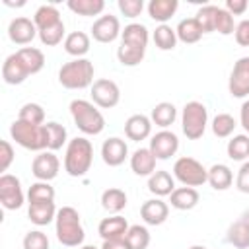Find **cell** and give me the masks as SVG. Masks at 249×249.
<instances>
[{
  "mask_svg": "<svg viewBox=\"0 0 249 249\" xmlns=\"http://www.w3.org/2000/svg\"><path fill=\"white\" fill-rule=\"evenodd\" d=\"M101 249H130V245L126 243L124 237L123 239H107V241H103Z\"/></svg>",
  "mask_w": 249,
  "mask_h": 249,
  "instance_id": "f5cc1de1",
  "label": "cell"
},
{
  "mask_svg": "<svg viewBox=\"0 0 249 249\" xmlns=\"http://www.w3.org/2000/svg\"><path fill=\"white\" fill-rule=\"evenodd\" d=\"M54 231H56V239L66 247H82L86 239L80 212L74 206L58 208L54 218Z\"/></svg>",
  "mask_w": 249,
  "mask_h": 249,
  "instance_id": "6da1fadb",
  "label": "cell"
},
{
  "mask_svg": "<svg viewBox=\"0 0 249 249\" xmlns=\"http://www.w3.org/2000/svg\"><path fill=\"white\" fill-rule=\"evenodd\" d=\"M45 128H47V150H51V152L60 150L66 144V138H68V132H66L64 124H60L56 121H51V123H45Z\"/></svg>",
  "mask_w": 249,
  "mask_h": 249,
  "instance_id": "d590c367",
  "label": "cell"
},
{
  "mask_svg": "<svg viewBox=\"0 0 249 249\" xmlns=\"http://www.w3.org/2000/svg\"><path fill=\"white\" fill-rule=\"evenodd\" d=\"M175 31H177V39L183 41V43H187V45H193V43L200 41V37L204 35L202 29H200V25H198V21H196L195 18H185V19H181V21L177 23Z\"/></svg>",
  "mask_w": 249,
  "mask_h": 249,
  "instance_id": "4dcf8cb0",
  "label": "cell"
},
{
  "mask_svg": "<svg viewBox=\"0 0 249 249\" xmlns=\"http://www.w3.org/2000/svg\"><path fill=\"white\" fill-rule=\"evenodd\" d=\"M247 158H249V154H247Z\"/></svg>",
  "mask_w": 249,
  "mask_h": 249,
  "instance_id": "91938a15",
  "label": "cell"
},
{
  "mask_svg": "<svg viewBox=\"0 0 249 249\" xmlns=\"http://www.w3.org/2000/svg\"><path fill=\"white\" fill-rule=\"evenodd\" d=\"M60 169V160L54 156V152H39V156L33 158L31 161V173L37 177V181H51L58 175Z\"/></svg>",
  "mask_w": 249,
  "mask_h": 249,
  "instance_id": "7c38bea8",
  "label": "cell"
},
{
  "mask_svg": "<svg viewBox=\"0 0 249 249\" xmlns=\"http://www.w3.org/2000/svg\"><path fill=\"white\" fill-rule=\"evenodd\" d=\"M10 136L25 150L43 152L47 148V128L45 124H31L25 121L16 119L10 126Z\"/></svg>",
  "mask_w": 249,
  "mask_h": 249,
  "instance_id": "5b68a950",
  "label": "cell"
},
{
  "mask_svg": "<svg viewBox=\"0 0 249 249\" xmlns=\"http://www.w3.org/2000/svg\"><path fill=\"white\" fill-rule=\"evenodd\" d=\"M233 35H235L237 45H241V47H249V19L239 21V23L235 25Z\"/></svg>",
  "mask_w": 249,
  "mask_h": 249,
  "instance_id": "f907efd6",
  "label": "cell"
},
{
  "mask_svg": "<svg viewBox=\"0 0 249 249\" xmlns=\"http://www.w3.org/2000/svg\"><path fill=\"white\" fill-rule=\"evenodd\" d=\"M152 39H154V45L160 49V51H173L175 45H177V31L167 25V23H161L154 29L152 33Z\"/></svg>",
  "mask_w": 249,
  "mask_h": 249,
  "instance_id": "d6a6232c",
  "label": "cell"
},
{
  "mask_svg": "<svg viewBox=\"0 0 249 249\" xmlns=\"http://www.w3.org/2000/svg\"><path fill=\"white\" fill-rule=\"evenodd\" d=\"M148 148L152 150V154L156 156V160H169L179 150V138H177L175 132L163 128V130H160V132H156L152 136Z\"/></svg>",
  "mask_w": 249,
  "mask_h": 249,
  "instance_id": "8fae6325",
  "label": "cell"
},
{
  "mask_svg": "<svg viewBox=\"0 0 249 249\" xmlns=\"http://www.w3.org/2000/svg\"><path fill=\"white\" fill-rule=\"evenodd\" d=\"M228 158L233 161H243L249 154V136L247 134H235L231 140H228L226 146Z\"/></svg>",
  "mask_w": 249,
  "mask_h": 249,
  "instance_id": "74e56055",
  "label": "cell"
},
{
  "mask_svg": "<svg viewBox=\"0 0 249 249\" xmlns=\"http://www.w3.org/2000/svg\"><path fill=\"white\" fill-rule=\"evenodd\" d=\"M93 161V146L88 138L76 136L68 140L64 152V171L70 177H84Z\"/></svg>",
  "mask_w": 249,
  "mask_h": 249,
  "instance_id": "7a4b0ae2",
  "label": "cell"
},
{
  "mask_svg": "<svg viewBox=\"0 0 249 249\" xmlns=\"http://www.w3.org/2000/svg\"><path fill=\"white\" fill-rule=\"evenodd\" d=\"M235 187H237L239 193L249 195V161L241 163V167L237 171V177H235Z\"/></svg>",
  "mask_w": 249,
  "mask_h": 249,
  "instance_id": "681fc988",
  "label": "cell"
},
{
  "mask_svg": "<svg viewBox=\"0 0 249 249\" xmlns=\"http://www.w3.org/2000/svg\"><path fill=\"white\" fill-rule=\"evenodd\" d=\"M241 220H243V222H245V224L249 226V210H245V212L241 214Z\"/></svg>",
  "mask_w": 249,
  "mask_h": 249,
  "instance_id": "9f6ffc18",
  "label": "cell"
},
{
  "mask_svg": "<svg viewBox=\"0 0 249 249\" xmlns=\"http://www.w3.org/2000/svg\"><path fill=\"white\" fill-rule=\"evenodd\" d=\"M226 239L230 245H233L237 249H249V226L239 218L237 222H233L228 228Z\"/></svg>",
  "mask_w": 249,
  "mask_h": 249,
  "instance_id": "836d02e7",
  "label": "cell"
},
{
  "mask_svg": "<svg viewBox=\"0 0 249 249\" xmlns=\"http://www.w3.org/2000/svg\"><path fill=\"white\" fill-rule=\"evenodd\" d=\"M16 54H18V58L21 60V64L25 66V70H27L29 76L41 72L43 66H45V54H43L41 49H35V47H21V49L16 51Z\"/></svg>",
  "mask_w": 249,
  "mask_h": 249,
  "instance_id": "cb8c5ba5",
  "label": "cell"
},
{
  "mask_svg": "<svg viewBox=\"0 0 249 249\" xmlns=\"http://www.w3.org/2000/svg\"><path fill=\"white\" fill-rule=\"evenodd\" d=\"M150 119H152V124H156V126H160V128L163 130V128H167V126H171V124L175 123V119H177V109H175L173 103L161 101V103H158V105L152 109Z\"/></svg>",
  "mask_w": 249,
  "mask_h": 249,
  "instance_id": "f1b7e54d",
  "label": "cell"
},
{
  "mask_svg": "<svg viewBox=\"0 0 249 249\" xmlns=\"http://www.w3.org/2000/svg\"><path fill=\"white\" fill-rule=\"evenodd\" d=\"M39 39L43 45L47 47H54L58 43H62V39H66V29H64V21L53 25V27H47V29H41L39 31Z\"/></svg>",
  "mask_w": 249,
  "mask_h": 249,
  "instance_id": "ee69618b",
  "label": "cell"
},
{
  "mask_svg": "<svg viewBox=\"0 0 249 249\" xmlns=\"http://www.w3.org/2000/svg\"><path fill=\"white\" fill-rule=\"evenodd\" d=\"M2 2H4L6 6H23V4H25L23 0H21V2H12V0H2Z\"/></svg>",
  "mask_w": 249,
  "mask_h": 249,
  "instance_id": "11a10c76",
  "label": "cell"
},
{
  "mask_svg": "<svg viewBox=\"0 0 249 249\" xmlns=\"http://www.w3.org/2000/svg\"><path fill=\"white\" fill-rule=\"evenodd\" d=\"M93 62L88 58H74L60 66L58 70V82L66 89H84L93 84Z\"/></svg>",
  "mask_w": 249,
  "mask_h": 249,
  "instance_id": "277c9868",
  "label": "cell"
},
{
  "mask_svg": "<svg viewBox=\"0 0 249 249\" xmlns=\"http://www.w3.org/2000/svg\"><path fill=\"white\" fill-rule=\"evenodd\" d=\"M198 200H200V195L195 187H177L169 195V202L177 210H191L198 204Z\"/></svg>",
  "mask_w": 249,
  "mask_h": 249,
  "instance_id": "603a6c76",
  "label": "cell"
},
{
  "mask_svg": "<svg viewBox=\"0 0 249 249\" xmlns=\"http://www.w3.org/2000/svg\"><path fill=\"white\" fill-rule=\"evenodd\" d=\"M144 54H146V49L142 47H132V45H124L121 43L119 49H117V58L123 66H136L144 60Z\"/></svg>",
  "mask_w": 249,
  "mask_h": 249,
  "instance_id": "8d00e7d4",
  "label": "cell"
},
{
  "mask_svg": "<svg viewBox=\"0 0 249 249\" xmlns=\"http://www.w3.org/2000/svg\"><path fill=\"white\" fill-rule=\"evenodd\" d=\"M56 206L54 200L53 202H29L27 208V216L31 220V224L35 226H47L56 218Z\"/></svg>",
  "mask_w": 249,
  "mask_h": 249,
  "instance_id": "7402d4cb",
  "label": "cell"
},
{
  "mask_svg": "<svg viewBox=\"0 0 249 249\" xmlns=\"http://www.w3.org/2000/svg\"><path fill=\"white\" fill-rule=\"evenodd\" d=\"M156 161L158 160L150 148H138L130 156V169L138 177H150L156 171Z\"/></svg>",
  "mask_w": 249,
  "mask_h": 249,
  "instance_id": "ffe728a7",
  "label": "cell"
},
{
  "mask_svg": "<svg viewBox=\"0 0 249 249\" xmlns=\"http://www.w3.org/2000/svg\"><path fill=\"white\" fill-rule=\"evenodd\" d=\"M247 0H226V10L231 16H241L247 10Z\"/></svg>",
  "mask_w": 249,
  "mask_h": 249,
  "instance_id": "816d5d0a",
  "label": "cell"
},
{
  "mask_svg": "<svg viewBox=\"0 0 249 249\" xmlns=\"http://www.w3.org/2000/svg\"><path fill=\"white\" fill-rule=\"evenodd\" d=\"M148 41H150V33L144 23H128V25H124V29L121 33V43H124V45L146 49Z\"/></svg>",
  "mask_w": 249,
  "mask_h": 249,
  "instance_id": "d4e9b609",
  "label": "cell"
},
{
  "mask_svg": "<svg viewBox=\"0 0 249 249\" xmlns=\"http://www.w3.org/2000/svg\"><path fill=\"white\" fill-rule=\"evenodd\" d=\"M33 21H35V25H37V31H41V29H47V27H53V25L60 23L62 18H60V12L56 10V6H53V4H43V6H39V8L35 10Z\"/></svg>",
  "mask_w": 249,
  "mask_h": 249,
  "instance_id": "1f68e13d",
  "label": "cell"
},
{
  "mask_svg": "<svg viewBox=\"0 0 249 249\" xmlns=\"http://www.w3.org/2000/svg\"><path fill=\"white\" fill-rule=\"evenodd\" d=\"M216 12H218V6L214 4H204L198 8L195 19L198 21L202 33H212L216 29Z\"/></svg>",
  "mask_w": 249,
  "mask_h": 249,
  "instance_id": "b9f144b4",
  "label": "cell"
},
{
  "mask_svg": "<svg viewBox=\"0 0 249 249\" xmlns=\"http://www.w3.org/2000/svg\"><path fill=\"white\" fill-rule=\"evenodd\" d=\"M23 249H49V237L41 230H31L23 237Z\"/></svg>",
  "mask_w": 249,
  "mask_h": 249,
  "instance_id": "bcb514c9",
  "label": "cell"
},
{
  "mask_svg": "<svg viewBox=\"0 0 249 249\" xmlns=\"http://www.w3.org/2000/svg\"><path fill=\"white\" fill-rule=\"evenodd\" d=\"M212 132H214V136H218V138H228V136H231V132L235 130V126H237V123H235V119L230 115V113H218L214 119H212Z\"/></svg>",
  "mask_w": 249,
  "mask_h": 249,
  "instance_id": "ab89813d",
  "label": "cell"
},
{
  "mask_svg": "<svg viewBox=\"0 0 249 249\" xmlns=\"http://www.w3.org/2000/svg\"><path fill=\"white\" fill-rule=\"evenodd\" d=\"M117 6L121 10V14L124 18H130V19L136 18V16H140L142 10H144V2L142 0H119Z\"/></svg>",
  "mask_w": 249,
  "mask_h": 249,
  "instance_id": "7dc6e473",
  "label": "cell"
},
{
  "mask_svg": "<svg viewBox=\"0 0 249 249\" xmlns=\"http://www.w3.org/2000/svg\"><path fill=\"white\" fill-rule=\"evenodd\" d=\"M124 134L128 140H134V142L146 140L152 134V119L142 113L130 115L124 123Z\"/></svg>",
  "mask_w": 249,
  "mask_h": 249,
  "instance_id": "ac0fdd59",
  "label": "cell"
},
{
  "mask_svg": "<svg viewBox=\"0 0 249 249\" xmlns=\"http://www.w3.org/2000/svg\"><path fill=\"white\" fill-rule=\"evenodd\" d=\"M12 161H14V148L8 140H2L0 142V171L6 173Z\"/></svg>",
  "mask_w": 249,
  "mask_h": 249,
  "instance_id": "c3c4849f",
  "label": "cell"
},
{
  "mask_svg": "<svg viewBox=\"0 0 249 249\" xmlns=\"http://www.w3.org/2000/svg\"><path fill=\"white\" fill-rule=\"evenodd\" d=\"M80 249H97V247H95V245H82Z\"/></svg>",
  "mask_w": 249,
  "mask_h": 249,
  "instance_id": "6f0895ef",
  "label": "cell"
},
{
  "mask_svg": "<svg viewBox=\"0 0 249 249\" xmlns=\"http://www.w3.org/2000/svg\"><path fill=\"white\" fill-rule=\"evenodd\" d=\"M173 177L183 187H200L208 181V169L198 160L183 156L173 163Z\"/></svg>",
  "mask_w": 249,
  "mask_h": 249,
  "instance_id": "52a82bcc",
  "label": "cell"
},
{
  "mask_svg": "<svg viewBox=\"0 0 249 249\" xmlns=\"http://www.w3.org/2000/svg\"><path fill=\"white\" fill-rule=\"evenodd\" d=\"M128 228H130V226H128L126 218H123L121 214H113V216L103 218V220L99 222L97 233L101 235L103 241H107V239H123V237L126 235Z\"/></svg>",
  "mask_w": 249,
  "mask_h": 249,
  "instance_id": "e0dca14e",
  "label": "cell"
},
{
  "mask_svg": "<svg viewBox=\"0 0 249 249\" xmlns=\"http://www.w3.org/2000/svg\"><path fill=\"white\" fill-rule=\"evenodd\" d=\"M64 51L74 58H84L89 51V35L84 31H72L64 39Z\"/></svg>",
  "mask_w": 249,
  "mask_h": 249,
  "instance_id": "4316f807",
  "label": "cell"
},
{
  "mask_svg": "<svg viewBox=\"0 0 249 249\" xmlns=\"http://www.w3.org/2000/svg\"><path fill=\"white\" fill-rule=\"evenodd\" d=\"M126 193L123 189H117V187H111V189H105L101 193V206L111 212V214H119L121 210H124L126 206Z\"/></svg>",
  "mask_w": 249,
  "mask_h": 249,
  "instance_id": "f546056e",
  "label": "cell"
},
{
  "mask_svg": "<svg viewBox=\"0 0 249 249\" xmlns=\"http://www.w3.org/2000/svg\"><path fill=\"white\" fill-rule=\"evenodd\" d=\"M220 35H231L235 31V23H233V16L226 10V8H218L216 12V29Z\"/></svg>",
  "mask_w": 249,
  "mask_h": 249,
  "instance_id": "f6af8a7d",
  "label": "cell"
},
{
  "mask_svg": "<svg viewBox=\"0 0 249 249\" xmlns=\"http://www.w3.org/2000/svg\"><path fill=\"white\" fill-rule=\"evenodd\" d=\"M175 177L165 171V169H156L150 177H148V191L152 195H156L158 198L161 196H169L175 191Z\"/></svg>",
  "mask_w": 249,
  "mask_h": 249,
  "instance_id": "d6986e66",
  "label": "cell"
},
{
  "mask_svg": "<svg viewBox=\"0 0 249 249\" xmlns=\"http://www.w3.org/2000/svg\"><path fill=\"white\" fill-rule=\"evenodd\" d=\"M66 6H68V10H72L78 16H84V18L99 16L105 10L103 0H68Z\"/></svg>",
  "mask_w": 249,
  "mask_h": 249,
  "instance_id": "e575fe53",
  "label": "cell"
},
{
  "mask_svg": "<svg viewBox=\"0 0 249 249\" xmlns=\"http://www.w3.org/2000/svg\"><path fill=\"white\" fill-rule=\"evenodd\" d=\"M208 183L216 191H226L233 183V173L226 163H214L208 169Z\"/></svg>",
  "mask_w": 249,
  "mask_h": 249,
  "instance_id": "83f0119b",
  "label": "cell"
},
{
  "mask_svg": "<svg viewBox=\"0 0 249 249\" xmlns=\"http://www.w3.org/2000/svg\"><path fill=\"white\" fill-rule=\"evenodd\" d=\"M27 76H29V74H27L25 66L21 64V60L18 58L16 53H12L10 56H6L4 64H2V78H4L6 84H10V86L23 84Z\"/></svg>",
  "mask_w": 249,
  "mask_h": 249,
  "instance_id": "44dd1931",
  "label": "cell"
},
{
  "mask_svg": "<svg viewBox=\"0 0 249 249\" xmlns=\"http://www.w3.org/2000/svg\"><path fill=\"white\" fill-rule=\"evenodd\" d=\"M128 158V146L123 138L111 136L101 144V160L109 167H119Z\"/></svg>",
  "mask_w": 249,
  "mask_h": 249,
  "instance_id": "9a60e30c",
  "label": "cell"
},
{
  "mask_svg": "<svg viewBox=\"0 0 249 249\" xmlns=\"http://www.w3.org/2000/svg\"><path fill=\"white\" fill-rule=\"evenodd\" d=\"M25 200L23 189H21V181L16 175L10 173H2L0 175V202L6 210H18L21 208Z\"/></svg>",
  "mask_w": 249,
  "mask_h": 249,
  "instance_id": "ba28073f",
  "label": "cell"
},
{
  "mask_svg": "<svg viewBox=\"0 0 249 249\" xmlns=\"http://www.w3.org/2000/svg\"><path fill=\"white\" fill-rule=\"evenodd\" d=\"M189 249H208V247H204V245H193V247H189Z\"/></svg>",
  "mask_w": 249,
  "mask_h": 249,
  "instance_id": "680465c9",
  "label": "cell"
},
{
  "mask_svg": "<svg viewBox=\"0 0 249 249\" xmlns=\"http://www.w3.org/2000/svg\"><path fill=\"white\" fill-rule=\"evenodd\" d=\"M54 200V189L49 185V181H37L27 191V202H53Z\"/></svg>",
  "mask_w": 249,
  "mask_h": 249,
  "instance_id": "60d3db41",
  "label": "cell"
},
{
  "mask_svg": "<svg viewBox=\"0 0 249 249\" xmlns=\"http://www.w3.org/2000/svg\"><path fill=\"white\" fill-rule=\"evenodd\" d=\"M228 89H230V95L237 99L249 95V56H241L233 64L228 80Z\"/></svg>",
  "mask_w": 249,
  "mask_h": 249,
  "instance_id": "30bf717a",
  "label": "cell"
},
{
  "mask_svg": "<svg viewBox=\"0 0 249 249\" xmlns=\"http://www.w3.org/2000/svg\"><path fill=\"white\" fill-rule=\"evenodd\" d=\"M124 239L130 245V249H148V245H150V231H148L146 226L134 224V226L128 228Z\"/></svg>",
  "mask_w": 249,
  "mask_h": 249,
  "instance_id": "f35d334b",
  "label": "cell"
},
{
  "mask_svg": "<svg viewBox=\"0 0 249 249\" xmlns=\"http://www.w3.org/2000/svg\"><path fill=\"white\" fill-rule=\"evenodd\" d=\"M39 35L37 31V25L33 19L25 18V16H19V18H14L8 25V37L12 43L16 45H27L31 43L35 37Z\"/></svg>",
  "mask_w": 249,
  "mask_h": 249,
  "instance_id": "5bb4252c",
  "label": "cell"
},
{
  "mask_svg": "<svg viewBox=\"0 0 249 249\" xmlns=\"http://www.w3.org/2000/svg\"><path fill=\"white\" fill-rule=\"evenodd\" d=\"M121 33H123L121 21L117 16H111V14L99 16L91 25V37L97 43H113Z\"/></svg>",
  "mask_w": 249,
  "mask_h": 249,
  "instance_id": "4fadbf2b",
  "label": "cell"
},
{
  "mask_svg": "<svg viewBox=\"0 0 249 249\" xmlns=\"http://www.w3.org/2000/svg\"><path fill=\"white\" fill-rule=\"evenodd\" d=\"M91 101L101 109H111L121 101V89L113 80L99 78L91 84Z\"/></svg>",
  "mask_w": 249,
  "mask_h": 249,
  "instance_id": "9c48e42d",
  "label": "cell"
},
{
  "mask_svg": "<svg viewBox=\"0 0 249 249\" xmlns=\"http://www.w3.org/2000/svg\"><path fill=\"white\" fill-rule=\"evenodd\" d=\"M18 119L31 124H45V109L39 103H25L21 105Z\"/></svg>",
  "mask_w": 249,
  "mask_h": 249,
  "instance_id": "7bdbcfd3",
  "label": "cell"
},
{
  "mask_svg": "<svg viewBox=\"0 0 249 249\" xmlns=\"http://www.w3.org/2000/svg\"><path fill=\"white\" fill-rule=\"evenodd\" d=\"M206 124H208V109H206V105L200 103V101L185 103L183 113H181L183 134L189 140H198V138H202V134L206 130Z\"/></svg>",
  "mask_w": 249,
  "mask_h": 249,
  "instance_id": "8992f818",
  "label": "cell"
},
{
  "mask_svg": "<svg viewBox=\"0 0 249 249\" xmlns=\"http://www.w3.org/2000/svg\"><path fill=\"white\" fill-rule=\"evenodd\" d=\"M169 216V206L161 198H150L140 206V218L148 226H161Z\"/></svg>",
  "mask_w": 249,
  "mask_h": 249,
  "instance_id": "2e32d148",
  "label": "cell"
},
{
  "mask_svg": "<svg viewBox=\"0 0 249 249\" xmlns=\"http://www.w3.org/2000/svg\"><path fill=\"white\" fill-rule=\"evenodd\" d=\"M70 115H72L74 124L78 126V130L88 136H95V134L103 132V128H105V117L95 107V103H91L88 99L70 101Z\"/></svg>",
  "mask_w": 249,
  "mask_h": 249,
  "instance_id": "3957f363",
  "label": "cell"
},
{
  "mask_svg": "<svg viewBox=\"0 0 249 249\" xmlns=\"http://www.w3.org/2000/svg\"><path fill=\"white\" fill-rule=\"evenodd\" d=\"M239 123H241V126L249 132V99L243 101V105H241V109H239Z\"/></svg>",
  "mask_w": 249,
  "mask_h": 249,
  "instance_id": "db71d44e",
  "label": "cell"
},
{
  "mask_svg": "<svg viewBox=\"0 0 249 249\" xmlns=\"http://www.w3.org/2000/svg\"><path fill=\"white\" fill-rule=\"evenodd\" d=\"M179 8V2L177 0H150L148 4V16L154 19V21H160L165 23L167 19H171L175 16Z\"/></svg>",
  "mask_w": 249,
  "mask_h": 249,
  "instance_id": "484cf974",
  "label": "cell"
}]
</instances>
